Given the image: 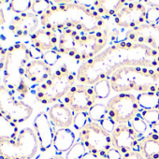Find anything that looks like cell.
I'll return each instance as SVG.
<instances>
[{
    "instance_id": "cell-22",
    "label": "cell",
    "mask_w": 159,
    "mask_h": 159,
    "mask_svg": "<svg viewBox=\"0 0 159 159\" xmlns=\"http://www.w3.org/2000/svg\"><path fill=\"white\" fill-rule=\"evenodd\" d=\"M139 151L146 159H159V135L151 132L141 138Z\"/></svg>"
},
{
    "instance_id": "cell-25",
    "label": "cell",
    "mask_w": 159,
    "mask_h": 159,
    "mask_svg": "<svg viewBox=\"0 0 159 159\" xmlns=\"http://www.w3.org/2000/svg\"><path fill=\"white\" fill-rule=\"evenodd\" d=\"M33 6V1L29 0H12L10 2V11L18 15L30 12Z\"/></svg>"
},
{
    "instance_id": "cell-24",
    "label": "cell",
    "mask_w": 159,
    "mask_h": 159,
    "mask_svg": "<svg viewBox=\"0 0 159 159\" xmlns=\"http://www.w3.org/2000/svg\"><path fill=\"white\" fill-rule=\"evenodd\" d=\"M139 108L142 110L159 109V95L154 93H139L137 96Z\"/></svg>"
},
{
    "instance_id": "cell-11",
    "label": "cell",
    "mask_w": 159,
    "mask_h": 159,
    "mask_svg": "<svg viewBox=\"0 0 159 159\" xmlns=\"http://www.w3.org/2000/svg\"><path fill=\"white\" fill-rule=\"evenodd\" d=\"M95 90L90 85L75 84L64 98V103L74 112H87L97 104Z\"/></svg>"
},
{
    "instance_id": "cell-4",
    "label": "cell",
    "mask_w": 159,
    "mask_h": 159,
    "mask_svg": "<svg viewBox=\"0 0 159 159\" xmlns=\"http://www.w3.org/2000/svg\"><path fill=\"white\" fill-rule=\"evenodd\" d=\"M111 90L117 93H154L159 95V66H129L110 78Z\"/></svg>"
},
{
    "instance_id": "cell-33",
    "label": "cell",
    "mask_w": 159,
    "mask_h": 159,
    "mask_svg": "<svg viewBox=\"0 0 159 159\" xmlns=\"http://www.w3.org/2000/svg\"><path fill=\"white\" fill-rule=\"evenodd\" d=\"M159 22V8H151L147 10V23L157 24Z\"/></svg>"
},
{
    "instance_id": "cell-10",
    "label": "cell",
    "mask_w": 159,
    "mask_h": 159,
    "mask_svg": "<svg viewBox=\"0 0 159 159\" xmlns=\"http://www.w3.org/2000/svg\"><path fill=\"white\" fill-rule=\"evenodd\" d=\"M0 111L18 125L30 118L33 108L18 100L15 94L8 87L0 85Z\"/></svg>"
},
{
    "instance_id": "cell-43",
    "label": "cell",
    "mask_w": 159,
    "mask_h": 159,
    "mask_svg": "<svg viewBox=\"0 0 159 159\" xmlns=\"http://www.w3.org/2000/svg\"><path fill=\"white\" fill-rule=\"evenodd\" d=\"M99 159H109V158H107V157H104V158H99Z\"/></svg>"
},
{
    "instance_id": "cell-14",
    "label": "cell",
    "mask_w": 159,
    "mask_h": 159,
    "mask_svg": "<svg viewBox=\"0 0 159 159\" xmlns=\"http://www.w3.org/2000/svg\"><path fill=\"white\" fill-rule=\"evenodd\" d=\"M127 41L147 46L159 52V25L144 24L126 32Z\"/></svg>"
},
{
    "instance_id": "cell-13",
    "label": "cell",
    "mask_w": 159,
    "mask_h": 159,
    "mask_svg": "<svg viewBox=\"0 0 159 159\" xmlns=\"http://www.w3.org/2000/svg\"><path fill=\"white\" fill-rule=\"evenodd\" d=\"M141 138L129 124L118 125L111 134L112 148L118 151L122 155L139 149Z\"/></svg>"
},
{
    "instance_id": "cell-6",
    "label": "cell",
    "mask_w": 159,
    "mask_h": 159,
    "mask_svg": "<svg viewBox=\"0 0 159 159\" xmlns=\"http://www.w3.org/2000/svg\"><path fill=\"white\" fill-rule=\"evenodd\" d=\"M77 77L66 66L56 69L52 76L36 90V100L42 105L52 104L65 98L75 85Z\"/></svg>"
},
{
    "instance_id": "cell-39",
    "label": "cell",
    "mask_w": 159,
    "mask_h": 159,
    "mask_svg": "<svg viewBox=\"0 0 159 159\" xmlns=\"http://www.w3.org/2000/svg\"><path fill=\"white\" fill-rule=\"evenodd\" d=\"M82 159H99V158H98V156H96L95 154H93V153L87 152Z\"/></svg>"
},
{
    "instance_id": "cell-17",
    "label": "cell",
    "mask_w": 159,
    "mask_h": 159,
    "mask_svg": "<svg viewBox=\"0 0 159 159\" xmlns=\"http://www.w3.org/2000/svg\"><path fill=\"white\" fill-rule=\"evenodd\" d=\"M52 66L42 59L31 60L25 68V78L32 84H42L52 76Z\"/></svg>"
},
{
    "instance_id": "cell-31",
    "label": "cell",
    "mask_w": 159,
    "mask_h": 159,
    "mask_svg": "<svg viewBox=\"0 0 159 159\" xmlns=\"http://www.w3.org/2000/svg\"><path fill=\"white\" fill-rule=\"evenodd\" d=\"M52 6V3L46 0H38V1H33V6L31 9V12L36 14L38 17L43 15Z\"/></svg>"
},
{
    "instance_id": "cell-21",
    "label": "cell",
    "mask_w": 159,
    "mask_h": 159,
    "mask_svg": "<svg viewBox=\"0 0 159 159\" xmlns=\"http://www.w3.org/2000/svg\"><path fill=\"white\" fill-rule=\"evenodd\" d=\"M126 4L127 2L123 0H99L93 2L92 8L103 18L115 17Z\"/></svg>"
},
{
    "instance_id": "cell-35",
    "label": "cell",
    "mask_w": 159,
    "mask_h": 159,
    "mask_svg": "<svg viewBox=\"0 0 159 159\" xmlns=\"http://www.w3.org/2000/svg\"><path fill=\"white\" fill-rule=\"evenodd\" d=\"M7 54H8V49H5L2 46L1 37H0V72H1L2 70H4L6 59H7Z\"/></svg>"
},
{
    "instance_id": "cell-1",
    "label": "cell",
    "mask_w": 159,
    "mask_h": 159,
    "mask_svg": "<svg viewBox=\"0 0 159 159\" xmlns=\"http://www.w3.org/2000/svg\"><path fill=\"white\" fill-rule=\"evenodd\" d=\"M129 66H159V52L127 40L115 43L80 66L77 81L92 86L109 79L117 70Z\"/></svg>"
},
{
    "instance_id": "cell-18",
    "label": "cell",
    "mask_w": 159,
    "mask_h": 159,
    "mask_svg": "<svg viewBox=\"0 0 159 159\" xmlns=\"http://www.w3.org/2000/svg\"><path fill=\"white\" fill-rule=\"evenodd\" d=\"M33 47L39 52H48L57 47L59 38L56 33L48 29L37 30L30 38Z\"/></svg>"
},
{
    "instance_id": "cell-38",
    "label": "cell",
    "mask_w": 159,
    "mask_h": 159,
    "mask_svg": "<svg viewBox=\"0 0 159 159\" xmlns=\"http://www.w3.org/2000/svg\"><path fill=\"white\" fill-rule=\"evenodd\" d=\"M143 4L149 5L151 8H159V1L157 0H151V1H144L142 2Z\"/></svg>"
},
{
    "instance_id": "cell-2",
    "label": "cell",
    "mask_w": 159,
    "mask_h": 159,
    "mask_svg": "<svg viewBox=\"0 0 159 159\" xmlns=\"http://www.w3.org/2000/svg\"><path fill=\"white\" fill-rule=\"evenodd\" d=\"M43 15L40 23L45 29L56 32L76 30L80 32H98L104 30L105 18L101 17L93 8L79 1L54 2Z\"/></svg>"
},
{
    "instance_id": "cell-20",
    "label": "cell",
    "mask_w": 159,
    "mask_h": 159,
    "mask_svg": "<svg viewBox=\"0 0 159 159\" xmlns=\"http://www.w3.org/2000/svg\"><path fill=\"white\" fill-rule=\"evenodd\" d=\"M76 143V135L70 128H58L55 130L53 148L57 152H67Z\"/></svg>"
},
{
    "instance_id": "cell-16",
    "label": "cell",
    "mask_w": 159,
    "mask_h": 159,
    "mask_svg": "<svg viewBox=\"0 0 159 159\" xmlns=\"http://www.w3.org/2000/svg\"><path fill=\"white\" fill-rule=\"evenodd\" d=\"M38 25L39 17L32 12H26L13 18L10 25V30L16 38H25L32 36L36 32Z\"/></svg>"
},
{
    "instance_id": "cell-9",
    "label": "cell",
    "mask_w": 159,
    "mask_h": 159,
    "mask_svg": "<svg viewBox=\"0 0 159 159\" xmlns=\"http://www.w3.org/2000/svg\"><path fill=\"white\" fill-rule=\"evenodd\" d=\"M107 117L116 125L129 124L140 111L137 97L130 93H120L111 98L107 105Z\"/></svg>"
},
{
    "instance_id": "cell-8",
    "label": "cell",
    "mask_w": 159,
    "mask_h": 159,
    "mask_svg": "<svg viewBox=\"0 0 159 159\" xmlns=\"http://www.w3.org/2000/svg\"><path fill=\"white\" fill-rule=\"evenodd\" d=\"M79 138L87 152L98 158L107 157L112 149L111 134L108 133L98 123L89 122L79 131Z\"/></svg>"
},
{
    "instance_id": "cell-37",
    "label": "cell",
    "mask_w": 159,
    "mask_h": 159,
    "mask_svg": "<svg viewBox=\"0 0 159 159\" xmlns=\"http://www.w3.org/2000/svg\"><path fill=\"white\" fill-rule=\"evenodd\" d=\"M107 158H109V159H121L122 158V154L118 151H116L115 149L112 148L110 151V152L108 153Z\"/></svg>"
},
{
    "instance_id": "cell-28",
    "label": "cell",
    "mask_w": 159,
    "mask_h": 159,
    "mask_svg": "<svg viewBox=\"0 0 159 159\" xmlns=\"http://www.w3.org/2000/svg\"><path fill=\"white\" fill-rule=\"evenodd\" d=\"M139 114L146 124L152 127L159 123V109L156 110H142L140 109Z\"/></svg>"
},
{
    "instance_id": "cell-3",
    "label": "cell",
    "mask_w": 159,
    "mask_h": 159,
    "mask_svg": "<svg viewBox=\"0 0 159 159\" xmlns=\"http://www.w3.org/2000/svg\"><path fill=\"white\" fill-rule=\"evenodd\" d=\"M108 43L107 30L86 33L76 30L61 32L56 52L77 61L87 62L104 51Z\"/></svg>"
},
{
    "instance_id": "cell-27",
    "label": "cell",
    "mask_w": 159,
    "mask_h": 159,
    "mask_svg": "<svg viewBox=\"0 0 159 159\" xmlns=\"http://www.w3.org/2000/svg\"><path fill=\"white\" fill-rule=\"evenodd\" d=\"M88 115L91 122L99 124L103 119L107 117V108L102 104H96L88 111Z\"/></svg>"
},
{
    "instance_id": "cell-34",
    "label": "cell",
    "mask_w": 159,
    "mask_h": 159,
    "mask_svg": "<svg viewBox=\"0 0 159 159\" xmlns=\"http://www.w3.org/2000/svg\"><path fill=\"white\" fill-rule=\"evenodd\" d=\"M99 125L108 132V133H110V134H112L113 133V131H114V129H115V123L114 122H112L111 119H109L108 117H106L105 119H103L100 123H99Z\"/></svg>"
},
{
    "instance_id": "cell-32",
    "label": "cell",
    "mask_w": 159,
    "mask_h": 159,
    "mask_svg": "<svg viewBox=\"0 0 159 159\" xmlns=\"http://www.w3.org/2000/svg\"><path fill=\"white\" fill-rule=\"evenodd\" d=\"M90 121L88 111L87 112H80L75 113L74 115V121H73V126L76 130L80 131L82 128H84Z\"/></svg>"
},
{
    "instance_id": "cell-36",
    "label": "cell",
    "mask_w": 159,
    "mask_h": 159,
    "mask_svg": "<svg viewBox=\"0 0 159 159\" xmlns=\"http://www.w3.org/2000/svg\"><path fill=\"white\" fill-rule=\"evenodd\" d=\"M121 159H146V158L142 155V153L139 151L136 150L123 154Z\"/></svg>"
},
{
    "instance_id": "cell-15",
    "label": "cell",
    "mask_w": 159,
    "mask_h": 159,
    "mask_svg": "<svg viewBox=\"0 0 159 159\" xmlns=\"http://www.w3.org/2000/svg\"><path fill=\"white\" fill-rule=\"evenodd\" d=\"M33 130L39 141V150L43 152L49 151L53 145L55 130L48 114L39 112L33 123Z\"/></svg>"
},
{
    "instance_id": "cell-5",
    "label": "cell",
    "mask_w": 159,
    "mask_h": 159,
    "mask_svg": "<svg viewBox=\"0 0 159 159\" xmlns=\"http://www.w3.org/2000/svg\"><path fill=\"white\" fill-rule=\"evenodd\" d=\"M31 57L32 52L25 44L16 43L8 49L3 70L4 85L23 98L28 94V85L25 81V74Z\"/></svg>"
},
{
    "instance_id": "cell-42",
    "label": "cell",
    "mask_w": 159,
    "mask_h": 159,
    "mask_svg": "<svg viewBox=\"0 0 159 159\" xmlns=\"http://www.w3.org/2000/svg\"><path fill=\"white\" fill-rule=\"evenodd\" d=\"M49 159H66V157H63L62 155H55V156H52Z\"/></svg>"
},
{
    "instance_id": "cell-23",
    "label": "cell",
    "mask_w": 159,
    "mask_h": 159,
    "mask_svg": "<svg viewBox=\"0 0 159 159\" xmlns=\"http://www.w3.org/2000/svg\"><path fill=\"white\" fill-rule=\"evenodd\" d=\"M19 133L17 124L0 111V141L15 139Z\"/></svg>"
},
{
    "instance_id": "cell-19",
    "label": "cell",
    "mask_w": 159,
    "mask_h": 159,
    "mask_svg": "<svg viewBox=\"0 0 159 159\" xmlns=\"http://www.w3.org/2000/svg\"><path fill=\"white\" fill-rule=\"evenodd\" d=\"M53 126L58 128H69L73 125V111L65 103H56L52 106L47 112Z\"/></svg>"
},
{
    "instance_id": "cell-7",
    "label": "cell",
    "mask_w": 159,
    "mask_h": 159,
    "mask_svg": "<svg viewBox=\"0 0 159 159\" xmlns=\"http://www.w3.org/2000/svg\"><path fill=\"white\" fill-rule=\"evenodd\" d=\"M39 149L34 130L25 128L15 139L0 141V159H32Z\"/></svg>"
},
{
    "instance_id": "cell-29",
    "label": "cell",
    "mask_w": 159,
    "mask_h": 159,
    "mask_svg": "<svg viewBox=\"0 0 159 159\" xmlns=\"http://www.w3.org/2000/svg\"><path fill=\"white\" fill-rule=\"evenodd\" d=\"M86 152L87 150L85 149L84 145L81 141H78L66 152V159H82Z\"/></svg>"
},
{
    "instance_id": "cell-12",
    "label": "cell",
    "mask_w": 159,
    "mask_h": 159,
    "mask_svg": "<svg viewBox=\"0 0 159 159\" xmlns=\"http://www.w3.org/2000/svg\"><path fill=\"white\" fill-rule=\"evenodd\" d=\"M115 24L128 30L138 27L147 22V8L143 3H127L115 16Z\"/></svg>"
},
{
    "instance_id": "cell-26",
    "label": "cell",
    "mask_w": 159,
    "mask_h": 159,
    "mask_svg": "<svg viewBox=\"0 0 159 159\" xmlns=\"http://www.w3.org/2000/svg\"><path fill=\"white\" fill-rule=\"evenodd\" d=\"M94 90L97 96L98 99H105L107 98L111 91V86L110 84V80L109 79H105L102 80V81L97 83L94 85Z\"/></svg>"
},
{
    "instance_id": "cell-41",
    "label": "cell",
    "mask_w": 159,
    "mask_h": 159,
    "mask_svg": "<svg viewBox=\"0 0 159 159\" xmlns=\"http://www.w3.org/2000/svg\"><path fill=\"white\" fill-rule=\"evenodd\" d=\"M150 128H151V130H152V133H155V134H158L159 135V123L156 124V125H154L153 126H152Z\"/></svg>"
},
{
    "instance_id": "cell-30",
    "label": "cell",
    "mask_w": 159,
    "mask_h": 159,
    "mask_svg": "<svg viewBox=\"0 0 159 159\" xmlns=\"http://www.w3.org/2000/svg\"><path fill=\"white\" fill-rule=\"evenodd\" d=\"M129 125L134 128V130L138 133V135L140 138H143L144 137V134L147 132V129H148V125L142 119V117L140 116L139 113L135 118H133L131 120V122L129 123Z\"/></svg>"
},
{
    "instance_id": "cell-40",
    "label": "cell",
    "mask_w": 159,
    "mask_h": 159,
    "mask_svg": "<svg viewBox=\"0 0 159 159\" xmlns=\"http://www.w3.org/2000/svg\"><path fill=\"white\" fill-rule=\"evenodd\" d=\"M6 23V18H5V15L3 13V11L0 10V25H2Z\"/></svg>"
}]
</instances>
